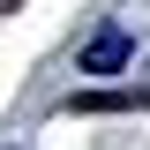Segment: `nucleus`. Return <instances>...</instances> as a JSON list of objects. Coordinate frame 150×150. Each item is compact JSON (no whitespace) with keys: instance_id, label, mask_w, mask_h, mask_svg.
<instances>
[{"instance_id":"obj_1","label":"nucleus","mask_w":150,"mask_h":150,"mask_svg":"<svg viewBox=\"0 0 150 150\" xmlns=\"http://www.w3.org/2000/svg\"><path fill=\"white\" fill-rule=\"evenodd\" d=\"M120 68H128V30H112V23H105V30L83 45V75H120Z\"/></svg>"},{"instance_id":"obj_2","label":"nucleus","mask_w":150,"mask_h":150,"mask_svg":"<svg viewBox=\"0 0 150 150\" xmlns=\"http://www.w3.org/2000/svg\"><path fill=\"white\" fill-rule=\"evenodd\" d=\"M135 105H150V98H135V90H75L68 98V112H135Z\"/></svg>"}]
</instances>
